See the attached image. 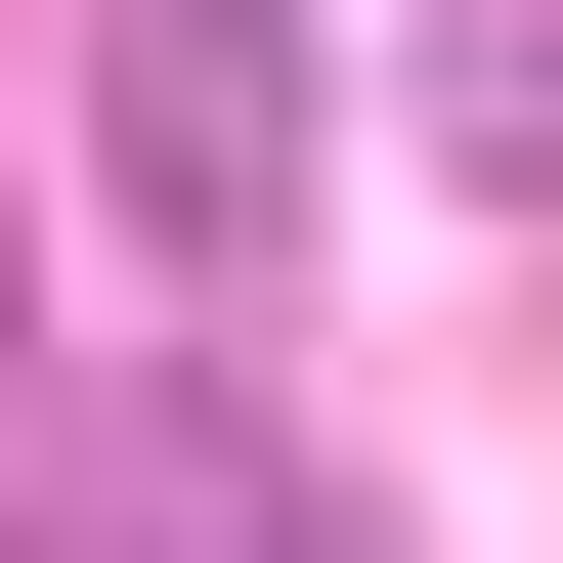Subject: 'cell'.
<instances>
[{"label":"cell","mask_w":563,"mask_h":563,"mask_svg":"<svg viewBox=\"0 0 563 563\" xmlns=\"http://www.w3.org/2000/svg\"><path fill=\"white\" fill-rule=\"evenodd\" d=\"M390 131L477 174V217H563V0H390Z\"/></svg>","instance_id":"obj_3"},{"label":"cell","mask_w":563,"mask_h":563,"mask_svg":"<svg viewBox=\"0 0 563 563\" xmlns=\"http://www.w3.org/2000/svg\"><path fill=\"white\" fill-rule=\"evenodd\" d=\"M261 520H303V390H261V347L0 390V563H261Z\"/></svg>","instance_id":"obj_2"},{"label":"cell","mask_w":563,"mask_h":563,"mask_svg":"<svg viewBox=\"0 0 563 563\" xmlns=\"http://www.w3.org/2000/svg\"><path fill=\"white\" fill-rule=\"evenodd\" d=\"M0 390H44V303H0Z\"/></svg>","instance_id":"obj_5"},{"label":"cell","mask_w":563,"mask_h":563,"mask_svg":"<svg viewBox=\"0 0 563 563\" xmlns=\"http://www.w3.org/2000/svg\"><path fill=\"white\" fill-rule=\"evenodd\" d=\"M44 174L131 217V303H174V347H261V303H303V217H347V174H303V44H261V0H131Z\"/></svg>","instance_id":"obj_1"},{"label":"cell","mask_w":563,"mask_h":563,"mask_svg":"<svg viewBox=\"0 0 563 563\" xmlns=\"http://www.w3.org/2000/svg\"><path fill=\"white\" fill-rule=\"evenodd\" d=\"M261 563H390V520H347V477H303V520H261Z\"/></svg>","instance_id":"obj_4"}]
</instances>
